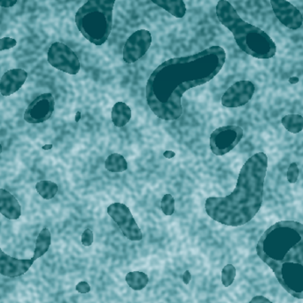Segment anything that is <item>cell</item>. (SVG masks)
<instances>
[{
    "instance_id": "cell-1",
    "label": "cell",
    "mask_w": 303,
    "mask_h": 303,
    "mask_svg": "<svg viewBox=\"0 0 303 303\" xmlns=\"http://www.w3.org/2000/svg\"><path fill=\"white\" fill-rule=\"evenodd\" d=\"M226 53L214 45L189 56L164 61L151 74L146 86L148 107L158 118L177 120L183 114L182 97L193 87L212 80L223 68Z\"/></svg>"
},
{
    "instance_id": "cell-2",
    "label": "cell",
    "mask_w": 303,
    "mask_h": 303,
    "mask_svg": "<svg viewBox=\"0 0 303 303\" xmlns=\"http://www.w3.org/2000/svg\"><path fill=\"white\" fill-rule=\"evenodd\" d=\"M268 169V157L257 153L244 164L236 187L230 195L210 197L206 200L207 216L226 226L238 227L249 223L259 212Z\"/></svg>"
},
{
    "instance_id": "cell-3",
    "label": "cell",
    "mask_w": 303,
    "mask_h": 303,
    "mask_svg": "<svg viewBox=\"0 0 303 303\" xmlns=\"http://www.w3.org/2000/svg\"><path fill=\"white\" fill-rule=\"evenodd\" d=\"M257 253L271 270L284 263L303 264V224L280 221L262 235Z\"/></svg>"
},
{
    "instance_id": "cell-4",
    "label": "cell",
    "mask_w": 303,
    "mask_h": 303,
    "mask_svg": "<svg viewBox=\"0 0 303 303\" xmlns=\"http://www.w3.org/2000/svg\"><path fill=\"white\" fill-rule=\"evenodd\" d=\"M221 24L234 35L238 46L250 56L267 60L275 56L276 43L260 28L247 24L227 0H219L216 7Z\"/></svg>"
},
{
    "instance_id": "cell-5",
    "label": "cell",
    "mask_w": 303,
    "mask_h": 303,
    "mask_svg": "<svg viewBox=\"0 0 303 303\" xmlns=\"http://www.w3.org/2000/svg\"><path fill=\"white\" fill-rule=\"evenodd\" d=\"M116 0H88L76 14L77 29L95 45L107 42L113 28V10Z\"/></svg>"
},
{
    "instance_id": "cell-6",
    "label": "cell",
    "mask_w": 303,
    "mask_h": 303,
    "mask_svg": "<svg viewBox=\"0 0 303 303\" xmlns=\"http://www.w3.org/2000/svg\"><path fill=\"white\" fill-rule=\"evenodd\" d=\"M272 270L287 293L297 299H303L302 263H284Z\"/></svg>"
},
{
    "instance_id": "cell-7",
    "label": "cell",
    "mask_w": 303,
    "mask_h": 303,
    "mask_svg": "<svg viewBox=\"0 0 303 303\" xmlns=\"http://www.w3.org/2000/svg\"><path fill=\"white\" fill-rule=\"evenodd\" d=\"M243 129L236 125L218 128L210 135V149L214 154L222 156L237 147L243 137Z\"/></svg>"
},
{
    "instance_id": "cell-8",
    "label": "cell",
    "mask_w": 303,
    "mask_h": 303,
    "mask_svg": "<svg viewBox=\"0 0 303 303\" xmlns=\"http://www.w3.org/2000/svg\"><path fill=\"white\" fill-rule=\"evenodd\" d=\"M48 62L65 73L77 75L80 71L81 64L77 54L65 43L56 42L48 51Z\"/></svg>"
},
{
    "instance_id": "cell-9",
    "label": "cell",
    "mask_w": 303,
    "mask_h": 303,
    "mask_svg": "<svg viewBox=\"0 0 303 303\" xmlns=\"http://www.w3.org/2000/svg\"><path fill=\"white\" fill-rule=\"evenodd\" d=\"M108 216L116 223L121 231L127 239L131 241H140L143 234L134 219L130 208L123 203H113L107 207Z\"/></svg>"
},
{
    "instance_id": "cell-10",
    "label": "cell",
    "mask_w": 303,
    "mask_h": 303,
    "mask_svg": "<svg viewBox=\"0 0 303 303\" xmlns=\"http://www.w3.org/2000/svg\"><path fill=\"white\" fill-rule=\"evenodd\" d=\"M152 34L147 30L134 32L127 39L123 51V59L128 64L134 63L147 54L152 44Z\"/></svg>"
},
{
    "instance_id": "cell-11",
    "label": "cell",
    "mask_w": 303,
    "mask_h": 303,
    "mask_svg": "<svg viewBox=\"0 0 303 303\" xmlns=\"http://www.w3.org/2000/svg\"><path fill=\"white\" fill-rule=\"evenodd\" d=\"M55 107V100L50 92L41 94L28 106L24 113V120L28 124H43L49 120Z\"/></svg>"
},
{
    "instance_id": "cell-12",
    "label": "cell",
    "mask_w": 303,
    "mask_h": 303,
    "mask_svg": "<svg viewBox=\"0 0 303 303\" xmlns=\"http://www.w3.org/2000/svg\"><path fill=\"white\" fill-rule=\"evenodd\" d=\"M255 91V86L250 81H239L232 84L222 97V105L223 107H242L248 103L253 98Z\"/></svg>"
},
{
    "instance_id": "cell-13",
    "label": "cell",
    "mask_w": 303,
    "mask_h": 303,
    "mask_svg": "<svg viewBox=\"0 0 303 303\" xmlns=\"http://www.w3.org/2000/svg\"><path fill=\"white\" fill-rule=\"evenodd\" d=\"M274 14L284 26L298 30L302 26L303 16L299 9L287 0H270Z\"/></svg>"
},
{
    "instance_id": "cell-14",
    "label": "cell",
    "mask_w": 303,
    "mask_h": 303,
    "mask_svg": "<svg viewBox=\"0 0 303 303\" xmlns=\"http://www.w3.org/2000/svg\"><path fill=\"white\" fill-rule=\"evenodd\" d=\"M36 257L31 259H17L5 253L0 247V274L8 277H17L24 275L33 265Z\"/></svg>"
},
{
    "instance_id": "cell-15",
    "label": "cell",
    "mask_w": 303,
    "mask_h": 303,
    "mask_svg": "<svg viewBox=\"0 0 303 303\" xmlns=\"http://www.w3.org/2000/svg\"><path fill=\"white\" fill-rule=\"evenodd\" d=\"M28 73L24 69L14 68L4 74L0 80V94L3 96H10L22 87L27 80Z\"/></svg>"
},
{
    "instance_id": "cell-16",
    "label": "cell",
    "mask_w": 303,
    "mask_h": 303,
    "mask_svg": "<svg viewBox=\"0 0 303 303\" xmlns=\"http://www.w3.org/2000/svg\"><path fill=\"white\" fill-rule=\"evenodd\" d=\"M0 213L11 220L21 216V207L15 197L9 192L0 189Z\"/></svg>"
},
{
    "instance_id": "cell-17",
    "label": "cell",
    "mask_w": 303,
    "mask_h": 303,
    "mask_svg": "<svg viewBox=\"0 0 303 303\" xmlns=\"http://www.w3.org/2000/svg\"><path fill=\"white\" fill-rule=\"evenodd\" d=\"M111 117L113 125L122 128L129 124L131 119V109L126 103L119 101L114 104L112 108Z\"/></svg>"
},
{
    "instance_id": "cell-18",
    "label": "cell",
    "mask_w": 303,
    "mask_h": 303,
    "mask_svg": "<svg viewBox=\"0 0 303 303\" xmlns=\"http://www.w3.org/2000/svg\"><path fill=\"white\" fill-rule=\"evenodd\" d=\"M176 18H183L187 14V5L183 0H151Z\"/></svg>"
},
{
    "instance_id": "cell-19",
    "label": "cell",
    "mask_w": 303,
    "mask_h": 303,
    "mask_svg": "<svg viewBox=\"0 0 303 303\" xmlns=\"http://www.w3.org/2000/svg\"><path fill=\"white\" fill-rule=\"evenodd\" d=\"M107 171L113 173H121L128 169L127 160L120 153H112L105 161Z\"/></svg>"
},
{
    "instance_id": "cell-20",
    "label": "cell",
    "mask_w": 303,
    "mask_h": 303,
    "mask_svg": "<svg viewBox=\"0 0 303 303\" xmlns=\"http://www.w3.org/2000/svg\"><path fill=\"white\" fill-rule=\"evenodd\" d=\"M126 283L134 291H141L147 287L149 282V278L147 274L140 271H132L127 274Z\"/></svg>"
},
{
    "instance_id": "cell-21",
    "label": "cell",
    "mask_w": 303,
    "mask_h": 303,
    "mask_svg": "<svg viewBox=\"0 0 303 303\" xmlns=\"http://www.w3.org/2000/svg\"><path fill=\"white\" fill-rule=\"evenodd\" d=\"M51 245V232L50 230L44 228L41 230L40 234L37 237L36 247L34 252V257L38 259L39 257H43L44 253H46Z\"/></svg>"
},
{
    "instance_id": "cell-22",
    "label": "cell",
    "mask_w": 303,
    "mask_h": 303,
    "mask_svg": "<svg viewBox=\"0 0 303 303\" xmlns=\"http://www.w3.org/2000/svg\"><path fill=\"white\" fill-rule=\"evenodd\" d=\"M282 124L289 132L299 133L303 130V117L300 114H288L282 118Z\"/></svg>"
},
{
    "instance_id": "cell-23",
    "label": "cell",
    "mask_w": 303,
    "mask_h": 303,
    "mask_svg": "<svg viewBox=\"0 0 303 303\" xmlns=\"http://www.w3.org/2000/svg\"><path fill=\"white\" fill-rule=\"evenodd\" d=\"M36 189L45 200L53 199L58 193V185L56 183L47 180L38 182L36 185Z\"/></svg>"
},
{
    "instance_id": "cell-24",
    "label": "cell",
    "mask_w": 303,
    "mask_h": 303,
    "mask_svg": "<svg viewBox=\"0 0 303 303\" xmlns=\"http://www.w3.org/2000/svg\"><path fill=\"white\" fill-rule=\"evenodd\" d=\"M236 276V269L232 264H227L222 270V283L225 287L232 285Z\"/></svg>"
},
{
    "instance_id": "cell-25",
    "label": "cell",
    "mask_w": 303,
    "mask_h": 303,
    "mask_svg": "<svg viewBox=\"0 0 303 303\" xmlns=\"http://www.w3.org/2000/svg\"><path fill=\"white\" fill-rule=\"evenodd\" d=\"M160 208L162 210L165 216H172L175 212V199L171 194L167 193L164 197L160 202Z\"/></svg>"
},
{
    "instance_id": "cell-26",
    "label": "cell",
    "mask_w": 303,
    "mask_h": 303,
    "mask_svg": "<svg viewBox=\"0 0 303 303\" xmlns=\"http://www.w3.org/2000/svg\"><path fill=\"white\" fill-rule=\"evenodd\" d=\"M298 176H299V169L295 162L290 164L289 168H288V171H287V179L290 183H295L297 179H298Z\"/></svg>"
},
{
    "instance_id": "cell-27",
    "label": "cell",
    "mask_w": 303,
    "mask_h": 303,
    "mask_svg": "<svg viewBox=\"0 0 303 303\" xmlns=\"http://www.w3.org/2000/svg\"><path fill=\"white\" fill-rule=\"evenodd\" d=\"M82 243L84 247H90L94 243V232L90 229H86L82 234Z\"/></svg>"
},
{
    "instance_id": "cell-28",
    "label": "cell",
    "mask_w": 303,
    "mask_h": 303,
    "mask_svg": "<svg viewBox=\"0 0 303 303\" xmlns=\"http://www.w3.org/2000/svg\"><path fill=\"white\" fill-rule=\"evenodd\" d=\"M17 41L10 37H4L0 39V51L9 50L11 48L15 46Z\"/></svg>"
},
{
    "instance_id": "cell-29",
    "label": "cell",
    "mask_w": 303,
    "mask_h": 303,
    "mask_svg": "<svg viewBox=\"0 0 303 303\" xmlns=\"http://www.w3.org/2000/svg\"><path fill=\"white\" fill-rule=\"evenodd\" d=\"M76 288H77V292L80 293H87L90 292V285L85 281H82L80 283H78Z\"/></svg>"
},
{
    "instance_id": "cell-30",
    "label": "cell",
    "mask_w": 303,
    "mask_h": 303,
    "mask_svg": "<svg viewBox=\"0 0 303 303\" xmlns=\"http://www.w3.org/2000/svg\"><path fill=\"white\" fill-rule=\"evenodd\" d=\"M249 303H272L266 297L258 295V296L253 297L252 300H250Z\"/></svg>"
},
{
    "instance_id": "cell-31",
    "label": "cell",
    "mask_w": 303,
    "mask_h": 303,
    "mask_svg": "<svg viewBox=\"0 0 303 303\" xmlns=\"http://www.w3.org/2000/svg\"><path fill=\"white\" fill-rule=\"evenodd\" d=\"M16 3L17 0H0V7L9 8V7H14Z\"/></svg>"
},
{
    "instance_id": "cell-32",
    "label": "cell",
    "mask_w": 303,
    "mask_h": 303,
    "mask_svg": "<svg viewBox=\"0 0 303 303\" xmlns=\"http://www.w3.org/2000/svg\"><path fill=\"white\" fill-rule=\"evenodd\" d=\"M182 278H183V283L185 284V285H188V284L190 283L191 279H192V274H191L190 271L187 270L183 273Z\"/></svg>"
},
{
    "instance_id": "cell-33",
    "label": "cell",
    "mask_w": 303,
    "mask_h": 303,
    "mask_svg": "<svg viewBox=\"0 0 303 303\" xmlns=\"http://www.w3.org/2000/svg\"><path fill=\"white\" fill-rule=\"evenodd\" d=\"M164 156L167 159H171L174 156H176V153L172 152V151H165L164 153Z\"/></svg>"
},
{
    "instance_id": "cell-34",
    "label": "cell",
    "mask_w": 303,
    "mask_h": 303,
    "mask_svg": "<svg viewBox=\"0 0 303 303\" xmlns=\"http://www.w3.org/2000/svg\"><path fill=\"white\" fill-rule=\"evenodd\" d=\"M298 82H299V78L296 77H291L289 79V83H292V84H295V83H298Z\"/></svg>"
},
{
    "instance_id": "cell-35",
    "label": "cell",
    "mask_w": 303,
    "mask_h": 303,
    "mask_svg": "<svg viewBox=\"0 0 303 303\" xmlns=\"http://www.w3.org/2000/svg\"><path fill=\"white\" fill-rule=\"evenodd\" d=\"M52 147H53L52 145H50V146H43V150H46V149H51Z\"/></svg>"
},
{
    "instance_id": "cell-36",
    "label": "cell",
    "mask_w": 303,
    "mask_h": 303,
    "mask_svg": "<svg viewBox=\"0 0 303 303\" xmlns=\"http://www.w3.org/2000/svg\"><path fill=\"white\" fill-rule=\"evenodd\" d=\"M80 115H81L80 112H77V118H76V121H77V122H79V119H80Z\"/></svg>"
},
{
    "instance_id": "cell-37",
    "label": "cell",
    "mask_w": 303,
    "mask_h": 303,
    "mask_svg": "<svg viewBox=\"0 0 303 303\" xmlns=\"http://www.w3.org/2000/svg\"><path fill=\"white\" fill-rule=\"evenodd\" d=\"M2 153V147H1V144H0V153Z\"/></svg>"
}]
</instances>
